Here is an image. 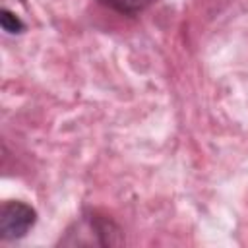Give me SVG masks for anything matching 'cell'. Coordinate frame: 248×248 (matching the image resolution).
Listing matches in <instances>:
<instances>
[{"instance_id":"6da1fadb","label":"cell","mask_w":248,"mask_h":248,"mask_svg":"<svg viewBox=\"0 0 248 248\" xmlns=\"http://www.w3.org/2000/svg\"><path fill=\"white\" fill-rule=\"evenodd\" d=\"M122 242V231L110 217L85 209L60 236L58 246H118Z\"/></svg>"},{"instance_id":"7a4b0ae2","label":"cell","mask_w":248,"mask_h":248,"mask_svg":"<svg viewBox=\"0 0 248 248\" xmlns=\"http://www.w3.org/2000/svg\"><path fill=\"white\" fill-rule=\"evenodd\" d=\"M37 223V211L21 200H6L0 209V238L19 240Z\"/></svg>"},{"instance_id":"3957f363","label":"cell","mask_w":248,"mask_h":248,"mask_svg":"<svg viewBox=\"0 0 248 248\" xmlns=\"http://www.w3.org/2000/svg\"><path fill=\"white\" fill-rule=\"evenodd\" d=\"M95 2L122 16H138L157 0H95Z\"/></svg>"},{"instance_id":"277c9868","label":"cell","mask_w":248,"mask_h":248,"mask_svg":"<svg viewBox=\"0 0 248 248\" xmlns=\"http://www.w3.org/2000/svg\"><path fill=\"white\" fill-rule=\"evenodd\" d=\"M0 25L10 35H17V33H21L25 29V23L14 12H10L8 8H2V12H0Z\"/></svg>"}]
</instances>
